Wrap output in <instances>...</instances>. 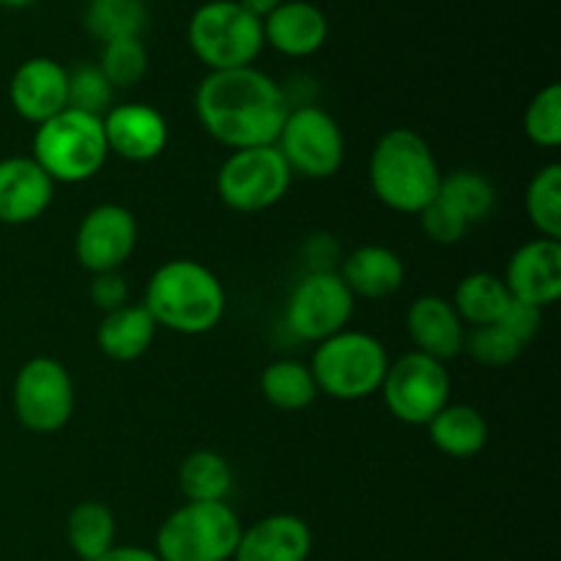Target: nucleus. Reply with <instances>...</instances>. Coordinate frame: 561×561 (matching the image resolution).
<instances>
[{
  "label": "nucleus",
  "instance_id": "f257e3e1",
  "mask_svg": "<svg viewBox=\"0 0 561 561\" xmlns=\"http://www.w3.org/2000/svg\"><path fill=\"white\" fill-rule=\"evenodd\" d=\"M288 110V91L255 66L208 71L195 93L201 126L230 151L274 146Z\"/></svg>",
  "mask_w": 561,
  "mask_h": 561
},
{
  "label": "nucleus",
  "instance_id": "f03ea898",
  "mask_svg": "<svg viewBox=\"0 0 561 561\" xmlns=\"http://www.w3.org/2000/svg\"><path fill=\"white\" fill-rule=\"evenodd\" d=\"M225 305L228 296L217 274L190 257L162 263L148 279L142 301L157 327L186 337L211 332L222 321Z\"/></svg>",
  "mask_w": 561,
  "mask_h": 561
},
{
  "label": "nucleus",
  "instance_id": "7ed1b4c3",
  "mask_svg": "<svg viewBox=\"0 0 561 561\" xmlns=\"http://www.w3.org/2000/svg\"><path fill=\"white\" fill-rule=\"evenodd\" d=\"M373 195L398 214H420L438 195L442 170L420 131L392 129L370 153Z\"/></svg>",
  "mask_w": 561,
  "mask_h": 561
},
{
  "label": "nucleus",
  "instance_id": "20e7f679",
  "mask_svg": "<svg viewBox=\"0 0 561 561\" xmlns=\"http://www.w3.org/2000/svg\"><path fill=\"white\" fill-rule=\"evenodd\" d=\"M110 157L104 126L99 115L66 107L55 118L36 126L33 162L55 184H82L104 168Z\"/></svg>",
  "mask_w": 561,
  "mask_h": 561
},
{
  "label": "nucleus",
  "instance_id": "39448f33",
  "mask_svg": "<svg viewBox=\"0 0 561 561\" xmlns=\"http://www.w3.org/2000/svg\"><path fill=\"white\" fill-rule=\"evenodd\" d=\"M318 392L327 398L354 403L381 392L383 376L389 370L387 348L367 332L343 329L334 337L318 343L310 362Z\"/></svg>",
  "mask_w": 561,
  "mask_h": 561
},
{
  "label": "nucleus",
  "instance_id": "423d86ee",
  "mask_svg": "<svg viewBox=\"0 0 561 561\" xmlns=\"http://www.w3.org/2000/svg\"><path fill=\"white\" fill-rule=\"evenodd\" d=\"M241 520L228 502H186L162 520L157 557L162 561H230Z\"/></svg>",
  "mask_w": 561,
  "mask_h": 561
},
{
  "label": "nucleus",
  "instance_id": "0eeeda50",
  "mask_svg": "<svg viewBox=\"0 0 561 561\" xmlns=\"http://www.w3.org/2000/svg\"><path fill=\"white\" fill-rule=\"evenodd\" d=\"M186 38L201 64L208 71L244 69L255 64L263 42V22L241 9L236 0H208L190 16Z\"/></svg>",
  "mask_w": 561,
  "mask_h": 561
},
{
  "label": "nucleus",
  "instance_id": "6e6552de",
  "mask_svg": "<svg viewBox=\"0 0 561 561\" xmlns=\"http://www.w3.org/2000/svg\"><path fill=\"white\" fill-rule=\"evenodd\" d=\"M290 179L294 173L277 146L239 148L219 168L217 195L230 211L257 214L283 201Z\"/></svg>",
  "mask_w": 561,
  "mask_h": 561
},
{
  "label": "nucleus",
  "instance_id": "1a4fd4ad",
  "mask_svg": "<svg viewBox=\"0 0 561 561\" xmlns=\"http://www.w3.org/2000/svg\"><path fill=\"white\" fill-rule=\"evenodd\" d=\"M274 146L290 173L305 179H332L345 162V137L337 121L318 104H290Z\"/></svg>",
  "mask_w": 561,
  "mask_h": 561
},
{
  "label": "nucleus",
  "instance_id": "9d476101",
  "mask_svg": "<svg viewBox=\"0 0 561 561\" xmlns=\"http://www.w3.org/2000/svg\"><path fill=\"white\" fill-rule=\"evenodd\" d=\"M453 378H449L444 362L411 351L398 362H389L383 376L381 394L389 414L405 425H427L444 405L449 403Z\"/></svg>",
  "mask_w": 561,
  "mask_h": 561
},
{
  "label": "nucleus",
  "instance_id": "9b49d317",
  "mask_svg": "<svg viewBox=\"0 0 561 561\" xmlns=\"http://www.w3.org/2000/svg\"><path fill=\"white\" fill-rule=\"evenodd\" d=\"M14 414L31 433H58L75 414V381L53 356H33L20 367L11 389Z\"/></svg>",
  "mask_w": 561,
  "mask_h": 561
},
{
  "label": "nucleus",
  "instance_id": "f8f14e48",
  "mask_svg": "<svg viewBox=\"0 0 561 561\" xmlns=\"http://www.w3.org/2000/svg\"><path fill=\"white\" fill-rule=\"evenodd\" d=\"M354 294L337 272L321 268L296 283L285 305V327L307 343H323L348 327L354 316Z\"/></svg>",
  "mask_w": 561,
  "mask_h": 561
},
{
  "label": "nucleus",
  "instance_id": "ddd939ff",
  "mask_svg": "<svg viewBox=\"0 0 561 561\" xmlns=\"http://www.w3.org/2000/svg\"><path fill=\"white\" fill-rule=\"evenodd\" d=\"M137 247L135 214L118 203H102L82 217L75 236V255L91 274L118 272Z\"/></svg>",
  "mask_w": 561,
  "mask_h": 561
},
{
  "label": "nucleus",
  "instance_id": "4468645a",
  "mask_svg": "<svg viewBox=\"0 0 561 561\" xmlns=\"http://www.w3.org/2000/svg\"><path fill=\"white\" fill-rule=\"evenodd\" d=\"M9 102L20 118L44 124L69 107V71L53 58H27L9 82Z\"/></svg>",
  "mask_w": 561,
  "mask_h": 561
},
{
  "label": "nucleus",
  "instance_id": "2eb2a0df",
  "mask_svg": "<svg viewBox=\"0 0 561 561\" xmlns=\"http://www.w3.org/2000/svg\"><path fill=\"white\" fill-rule=\"evenodd\" d=\"M110 153L126 162H151L168 146V121L157 107L142 102L113 104L102 115Z\"/></svg>",
  "mask_w": 561,
  "mask_h": 561
},
{
  "label": "nucleus",
  "instance_id": "dca6fc26",
  "mask_svg": "<svg viewBox=\"0 0 561 561\" xmlns=\"http://www.w3.org/2000/svg\"><path fill=\"white\" fill-rule=\"evenodd\" d=\"M502 279L513 299L540 310L557 305L561 296V241H526L513 252Z\"/></svg>",
  "mask_w": 561,
  "mask_h": 561
},
{
  "label": "nucleus",
  "instance_id": "f3484780",
  "mask_svg": "<svg viewBox=\"0 0 561 561\" xmlns=\"http://www.w3.org/2000/svg\"><path fill=\"white\" fill-rule=\"evenodd\" d=\"M405 332L414 343V351L431 359L447 362L463 354L466 327L455 312L453 301L444 296H416L405 312Z\"/></svg>",
  "mask_w": 561,
  "mask_h": 561
},
{
  "label": "nucleus",
  "instance_id": "a211bd4d",
  "mask_svg": "<svg viewBox=\"0 0 561 561\" xmlns=\"http://www.w3.org/2000/svg\"><path fill=\"white\" fill-rule=\"evenodd\" d=\"M55 197V181L33 157L0 159V225H27L42 217Z\"/></svg>",
  "mask_w": 561,
  "mask_h": 561
},
{
  "label": "nucleus",
  "instance_id": "6ab92c4d",
  "mask_svg": "<svg viewBox=\"0 0 561 561\" xmlns=\"http://www.w3.org/2000/svg\"><path fill=\"white\" fill-rule=\"evenodd\" d=\"M310 551V526L299 515L277 513L241 529L233 561H307Z\"/></svg>",
  "mask_w": 561,
  "mask_h": 561
},
{
  "label": "nucleus",
  "instance_id": "aec40b11",
  "mask_svg": "<svg viewBox=\"0 0 561 561\" xmlns=\"http://www.w3.org/2000/svg\"><path fill=\"white\" fill-rule=\"evenodd\" d=\"M327 14L307 0H283L263 20V42L288 58H310L327 44Z\"/></svg>",
  "mask_w": 561,
  "mask_h": 561
},
{
  "label": "nucleus",
  "instance_id": "412c9836",
  "mask_svg": "<svg viewBox=\"0 0 561 561\" xmlns=\"http://www.w3.org/2000/svg\"><path fill=\"white\" fill-rule=\"evenodd\" d=\"M340 277L348 285L354 299H387V296L398 294L403 288L405 266L403 257L394 250L383 244H365L356 247L348 257L343 261Z\"/></svg>",
  "mask_w": 561,
  "mask_h": 561
},
{
  "label": "nucleus",
  "instance_id": "4be33fe9",
  "mask_svg": "<svg viewBox=\"0 0 561 561\" xmlns=\"http://www.w3.org/2000/svg\"><path fill=\"white\" fill-rule=\"evenodd\" d=\"M157 321L142 305H124L113 312H104L96 329V343L107 359L135 362L151 348Z\"/></svg>",
  "mask_w": 561,
  "mask_h": 561
},
{
  "label": "nucleus",
  "instance_id": "5701e85b",
  "mask_svg": "<svg viewBox=\"0 0 561 561\" xmlns=\"http://www.w3.org/2000/svg\"><path fill=\"white\" fill-rule=\"evenodd\" d=\"M425 427L433 447L447 458H474L488 444V422L474 405L447 403Z\"/></svg>",
  "mask_w": 561,
  "mask_h": 561
},
{
  "label": "nucleus",
  "instance_id": "b1692460",
  "mask_svg": "<svg viewBox=\"0 0 561 561\" xmlns=\"http://www.w3.org/2000/svg\"><path fill=\"white\" fill-rule=\"evenodd\" d=\"M510 301H513V296H510L504 279L491 272L466 274L453 296L455 312L469 327H491V323H499L504 310L510 307Z\"/></svg>",
  "mask_w": 561,
  "mask_h": 561
},
{
  "label": "nucleus",
  "instance_id": "393cba45",
  "mask_svg": "<svg viewBox=\"0 0 561 561\" xmlns=\"http://www.w3.org/2000/svg\"><path fill=\"white\" fill-rule=\"evenodd\" d=\"M66 540L77 559L96 561L115 546V515L102 502H80L66 518Z\"/></svg>",
  "mask_w": 561,
  "mask_h": 561
},
{
  "label": "nucleus",
  "instance_id": "a878e982",
  "mask_svg": "<svg viewBox=\"0 0 561 561\" xmlns=\"http://www.w3.org/2000/svg\"><path fill=\"white\" fill-rule=\"evenodd\" d=\"M179 488L186 502H225L233 488V469L219 453L197 449L181 463Z\"/></svg>",
  "mask_w": 561,
  "mask_h": 561
},
{
  "label": "nucleus",
  "instance_id": "bb28decb",
  "mask_svg": "<svg viewBox=\"0 0 561 561\" xmlns=\"http://www.w3.org/2000/svg\"><path fill=\"white\" fill-rule=\"evenodd\" d=\"M261 392L279 411H301L321 394L310 365L296 359H277L266 365L261 373Z\"/></svg>",
  "mask_w": 561,
  "mask_h": 561
},
{
  "label": "nucleus",
  "instance_id": "cd10ccee",
  "mask_svg": "<svg viewBox=\"0 0 561 561\" xmlns=\"http://www.w3.org/2000/svg\"><path fill=\"white\" fill-rule=\"evenodd\" d=\"M82 22L102 44L115 38H140L148 25V5L146 0H88Z\"/></svg>",
  "mask_w": 561,
  "mask_h": 561
},
{
  "label": "nucleus",
  "instance_id": "c85d7f7f",
  "mask_svg": "<svg viewBox=\"0 0 561 561\" xmlns=\"http://www.w3.org/2000/svg\"><path fill=\"white\" fill-rule=\"evenodd\" d=\"M436 197L444 206L453 208L469 228L491 217L493 206H496L493 184L482 173H474V170H455V173L442 175Z\"/></svg>",
  "mask_w": 561,
  "mask_h": 561
},
{
  "label": "nucleus",
  "instance_id": "c756f323",
  "mask_svg": "<svg viewBox=\"0 0 561 561\" xmlns=\"http://www.w3.org/2000/svg\"><path fill=\"white\" fill-rule=\"evenodd\" d=\"M526 214L540 239H561V164L548 162L526 186Z\"/></svg>",
  "mask_w": 561,
  "mask_h": 561
},
{
  "label": "nucleus",
  "instance_id": "7c9ffc66",
  "mask_svg": "<svg viewBox=\"0 0 561 561\" xmlns=\"http://www.w3.org/2000/svg\"><path fill=\"white\" fill-rule=\"evenodd\" d=\"M96 66L113 88H135L148 71V49L142 38H115L102 44Z\"/></svg>",
  "mask_w": 561,
  "mask_h": 561
},
{
  "label": "nucleus",
  "instance_id": "2f4dec72",
  "mask_svg": "<svg viewBox=\"0 0 561 561\" xmlns=\"http://www.w3.org/2000/svg\"><path fill=\"white\" fill-rule=\"evenodd\" d=\"M524 129L535 146L557 148L561 142V85L551 82L535 93L524 115Z\"/></svg>",
  "mask_w": 561,
  "mask_h": 561
},
{
  "label": "nucleus",
  "instance_id": "473e14b6",
  "mask_svg": "<svg viewBox=\"0 0 561 561\" xmlns=\"http://www.w3.org/2000/svg\"><path fill=\"white\" fill-rule=\"evenodd\" d=\"M115 88L110 85L107 77L99 71L96 64H82L69 71V107L80 113L99 115L102 118L113 107Z\"/></svg>",
  "mask_w": 561,
  "mask_h": 561
},
{
  "label": "nucleus",
  "instance_id": "72a5a7b5",
  "mask_svg": "<svg viewBox=\"0 0 561 561\" xmlns=\"http://www.w3.org/2000/svg\"><path fill=\"white\" fill-rule=\"evenodd\" d=\"M463 351L485 367H507L524 348L499 323H491V327H471L463 337Z\"/></svg>",
  "mask_w": 561,
  "mask_h": 561
},
{
  "label": "nucleus",
  "instance_id": "f704fd0d",
  "mask_svg": "<svg viewBox=\"0 0 561 561\" xmlns=\"http://www.w3.org/2000/svg\"><path fill=\"white\" fill-rule=\"evenodd\" d=\"M416 217H420V225L422 230H425L427 239L436 241V244H458V241L466 236V230H469V225H466L453 208L444 206L438 197L431 203V206L422 208Z\"/></svg>",
  "mask_w": 561,
  "mask_h": 561
},
{
  "label": "nucleus",
  "instance_id": "c9c22d12",
  "mask_svg": "<svg viewBox=\"0 0 561 561\" xmlns=\"http://www.w3.org/2000/svg\"><path fill=\"white\" fill-rule=\"evenodd\" d=\"M499 327H502L504 332H507L510 337H513L515 343H518L520 348H524V345H529L531 340L537 337V332H540L542 310H540V307L526 305V301L513 299V301H510L507 310H504V316H502V321H499Z\"/></svg>",
  "mask_w": 561,
  "mask_h": 561
},
{
  "label": "nucleus",
  "instance_id": "e433bc0d",
  "mask_svg": "<svg viewBox=\"0 0 561 561\" xmlns=\"http://www.w3.org/2000/svg\"><path fill=\"white\" fill-rule=\"evenodd\" d=\"M88 296H91L93 307H99L102 312H113V310H118V307L126 305L129 288H126L124 277H121L118 272L93 274Z\"/></svg>",
  "mask_w": 561,
  "mask_h": 561
},
{
  "label": "nucleus",
  "instance_id": "4c0bfd02",
  "mask_svg": "<svg viewBox=\"0 0 561 561\" xmlns=\"http://www.w3.org/2000/svg\"><path fill=\"white\" fill-rule=\"evenodd\" d=\"M96 561H162V559L157 557V551H148V548H140V546H113Z\"/></svg>",
  "mask_w": 561,
  "mask_h": 561
},
{
  "label": "nucleus",
  "instance_id": "58836bf2",
  "mask_svg": "<svg viewBox=\"0 0 561 561\" xmlns=\"http://www.w3.org/2000/svg\"><path fill=\"white\" fill-rule=\"evenodd\" d=\"M236 3H239L241 9H247L252 16H257V20L263 22L268 14H272L274 9H277L279 3H283V0H236Z\"/></svg>",
  "mask_w": 561,
  "mask_h": 561
},
{
  "label": "nucleus",
  "instance_id": "ea45409f",
  "mask_svg": "<svg viewBox=\"0 0 561 561\" xmlns=\"http://www.w3.org/2000/svg\"><path fill=\"white\" fill-rule=\"evenodd\" d=\"M36 0H0V5H5V9H27V5H33Z\"/></svg>",
  "mask_w": 561,
  "mask_h": 561
}]
</instances>
